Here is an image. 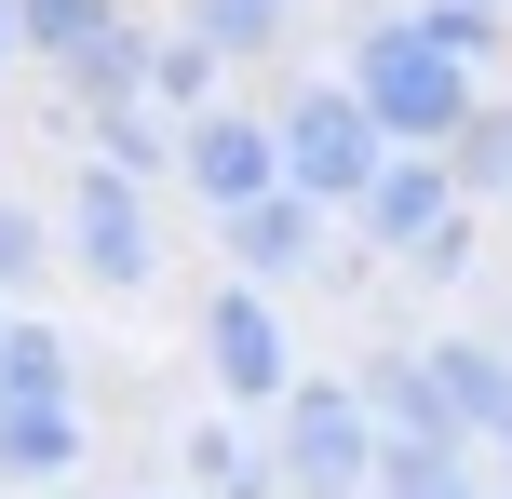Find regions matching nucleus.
<instances>
[{
	"label": "nucleus",
	"instance_id": "7ed1b4c3",
	"mask_svg": "<svg viewBox=\"0 0 512 499\" xmlns=\"http://www.w3.org/2000/svg\"><path fill=\"white\" fill-rule=\"evenodd\" d=\"M270 459H283V499H378V419H364V392L351 378H297Z\"/></svg>",
	"mask_w": 512,
	"mask_h": 499
},
{
	"label": "nucleus",
	"instance_id": "393cba45",
	"mask_svg": "<svg viewBox=\"0 0 512 499\" xmlns=\"http://www.w3.org/2000/svg\"><path fill=\"white\" fill-rule=\"evenodd\" d=\"M68 499H81V486H68Z\"/></svg>",
	"mask_w": 512,
	"mask_h": 499
},
{
	"label": "nucleus",
	"instance_id": "dca6fc26",
	"mask_svg": "<svg viewBox=\"0 0 512 499\" xmlns=\"http://www.w3.org/2000/svg\"><path fill=\"white\" fill-rule=\"evenodd\" d=\"M445 162H459V203H472V216H499V203H512V95H486V108H472Z\"/></svg>",
	"mask_w": 512,
	"mask_h": 499
},
{
	"label": "nucleus",
	"instance_id": "423d86ee",
	"mask_svg": "<svg viewBox=\"0 0 512 499\" xmlns=\"http://www.w3.org/2000/svg\"><path fill=\"white\" fill-rule=\"evenodd\" d=\"M351 230L378 243L391 270H418L445 230H472V203H459V162H445V149H391V162H378V189L351 203Z\"/></svg>",
	"mask_w": 512,
	"mask_h": 499
},
{
	"label": "nucleus",
	"instance_id": "b1692460",
	"mask_svg": "<svg viewBox=\"0 0 512 499\" xmlns=\"http://www.w3.org/2000/svg\"><path fill=\"white\" fill-rule=\"evenodd\" d=\"M499 14H512V0H499Z\"/></svg>",
	"mask_w": 512,
	"mask_h": 499
},
{
	"label": "nucleus",
	"instance_id": "9d476101",
	"mask_svg": "<svg viewBox=\"0 0 512 499\" xmlns=\"http://www.w3.org/2000/svg\"><path fill=\"white\" fill-rule=\"evenodd\" d=\"M81 459H95V419H81V392H54V405H0V486L68 499V486H81Z\"/></svg>",
	"mask_w": 512,
	"mask_h": 499
},
{
	"label": "nucleus",
	"instance_id": "aec40b11",
	"mask_svg": "<svg viewBox=\"0 0 512 499\" xmlns=\"http://www.w3.org/2000/svg\"><path fill=\"white\" fill-rule=\"evenodd\" d=\"M405 499H499V486H486V459H459V473H432V486H405Z\"/></svg>",
	"mask_w": 512,
	"mask_h": 499
},
{
	"label": "nucleus",
	"instance_id": "ddd939ff",
	"mask_svg": "<svg viewBox=\"0 0 512 499\" xmlns=\"http://www.w3.org/2000/svg\"><path fill=\"white\" fill-rule=\"evenodd\" d=\"M14 27H27V54L68 81L95 41H122V27H135V0H14Z\"/></svg>",
	"mask_w": 512,
	"mask_h": 499
},
{
	"label": "nucleus",
	"instance_id": "4be33fe9",
	"mask_svg": "<svg viewBox=\"0 0 512 499\" xmlns=\"http://www.w3.org/2000/svg\"><path fill=\"white\" fill-rule=\"evenodd\" d=\"M0 324H14V297H0Z\"/></svg>",
	"mask_w": 512,
	"mask_h": 499
},
{
	"label": "nucleus",
	"instance_id": "f03ea898",
	"mask_svg": "<svg viewBox=\"0 0 512 499\" xmlns=\"http://www.w3.org/2000/svg\"><path fill=\"white\" fill-rule=\"evenodd\" d=\"M351 392H364V419H378V499H405V486H432V473L472 459L459 405H445V378H432V338H378L351 365Z\"/></svg>",
	"mask_w": 512,
	"mask_h": 499
},
{
	"label": "nucleus",
	"instance_id": "0eeeda50",
	"mask_svg": "<svg viewBox=\"0 0 512 499\" xmlns=\"http://www.w3.org/2000/svg\"><path fill=\"white\" fill-rule=\"evenodd\" d=\"M176 189H189L203 216L270 203V189H283V122H270V108H203L189 149H176Z\"/></svg>",
	"mask_w": 512,
	"mask_h": 499
},
{
	"label": "nucleus",
	"instance_id": "f257e3e1",
	"mask_svg": "<svg viewBox=\"0 0 512 499\" xmlns=\"http://www.w3.org/2000/svg\"><path fill=\"white\" fill-rule=\"evenodd\" d=\"M337 81L364 95V122H378L391 149H459V122L486 108V81H472L459 54H432V41H418L405 14H378V27H364Z\"/></svg>",
	"mask_w": 512,
	"mask_h": 499
},
{
	"label": "nucleus",
	"instance_id": "412c9836",
	"mask_svg": "<svg viewBox=\"0 0 512 499\" xmlns=\"http://www.w3.org/2000/svg\"><path fill=\"white\" fill-rule=\"evenodd\" d=\"M14 54H27V27H14V0H0V68H14Z\"/></svg>",
	"mask_w": 512,
	"mask_h": 499
},
{
	"label": "nucleus",
	"instance_id": "6e6552de",
	"mask_svg": "<svg viewBox=\"0 0 512 499\" xmlns=\"http://www.w3.org/2000/svg\"><path fill=\"white\" fill-rule=\"evenodd\" d=\"M203 365H216V392L243 405H270L283 419V392H297V338H283V297H256V284H216V311H203Z\"/></svg>",
	"mask_w": 512,
	"mask_h": 499
},
{
	"label": "nucleus",
	"instance_id": "f8f14e48",
	"mask_svg": "<svg viewBox=\"0 0 512 499\" xmlns=\"http://www.w3.org/2000/svg\"><path fill=\"white\" fill-rule=\"evenodd\" d=\"M176 446H189V499H283V459H270V432H256L243 405L189 419Z\"/></svg>",
	"mask_w": 512,
	"mask_h": 499
},
{
	"label": "nucleus",
	"instance_id": "4468645a",
	"mask_svg": "<svg viewBox=\"0 0 512 499\" xmlns=\"http://www.w3.org/2000/svg\"><path fill=\"white\" fill-rule=\"evenodd\" d=\"M176 149H189V135L162 122V108H108V122H81V162H108V176H135V189L176 176Z\"/></svg>",
	"mask_w": 512,
	"mask_h": 499
},
{
	"label": "nucleus",
	"instance_id": "1a4fd4ad",
	"mask_svg": "<svg viewBox=\"0 0 512 499\" xmlns=\"http://www.w3.org/2000/svg\"><path fill=\"white\" fill-rule=\"evenodd\" d=\"M324 230H337V203H310V189H270V203L216 216V257H230V284L283 297V284H297L310 257H324Z\"/></svg>",
	"mask_w": 512,
	"mask_h": 499
},
{
	"label": "nucleus",
	"instance_id": "9b49d317",
	"mask_svg": "<svg viewBox=\"0 0 512 499\" xmlns=\"http://www.w3.org/2000/svg\"><path fill=\"white\" fill-rule=\"evenodd\" d=\"M432 378H445V405H459L472 459L512 446V338H472V324H445V338H432Z\"/></svg>",
	"mask_w": 512,
	"mask_h": 499
},
{
	"label": "nucleus",
	"instance_id": "f3484780",
	"mask_svg": "<svg viewBox=\"0 0 512 499\" xmlns=\"http://www.w3.org/2000/svg\"><path fill=\"white\" fill-rule=\"evenodd\" d=\"M176 27H203L230 68H256V54H283V27H297V0H176Z\"/></svg>",
	"mask_w": 512,
	"mask_h": 499
},
{
	"label": "nucleus",
	"instance_id": "2eb2a0df",
	"mask_svg": "<svg viewBox=\"0 0 512 499\" xmlns=\"http://www.w3.org/2000/svg\"><path fill=\"white\" fill-rule=\"evenodd\" d=\"M216 81H230V54H216L203 41V27H162V54H149V108H162V122H203V108H216Z\"/></svg>",
	"mask_w": 512,
	"mask_h": 499
},
{
	"label": "nucleus",
	"instance_id": "5701e85b",
	"mask_svg": "<svg viewBox=\"0 0 512 499\" xmlns=\"http://www.w3.org/2000/svg\"><path fill=\"white\" fill-rule=\"evenodd\" d=\"M162 499H189V486H162Z\"/></svg>",
	"mask_w": 512,
	"mask_h": 499
},
{
	"label": "nucleus",
	"instance_id": "6ab92c4d",
	"mask_svg": "<svg viewBox=\"0 0 512 499\" xmlns=\"http://www.w3.org/2000/svg\"><path fill=\"white\" fill-rule=\"evenodd\" d=\"M54 243H68V230H54V216L0 203V297H27V284H41V257H54Z\"/></svg>",
	"mask_w": 512,
	"mask_h": 499
},
{
	"label": "nucleus",
	"instance_id": "39448f33",
	"mask_svg": "<svg viewBox=\"0 0 512 499\" xmlns=\"http://www.w3.org/2000/svg\"><path fill=\"white\" fill-rule=\"evenodd\" d=\"M54 230H68V270H81V284H108V297H149V284H162L149 189L108 176V162H81V176H68V216H54Z\"/></svg>",
	"mask_w": 512,
	"mask_h": 499
},
{
	"label": "nucleus",
	"instance_id": "20e7f679",
	"mask_svg": "<svg viewBox=\"0 0 512 499\" xmlns=\"http://www.w3.org/2000/svg\"><path fill=\"white\" fill-rule=\"evenodd\" d=\"M270 122H283V189H310V203H337V216H351L364 189H378V162H391V135L364 122L351 81H297Z\"/></svg>",
	"mask_w": 512,
	"mask_h": 499
},
{
	"label": "nucleus",
	"instance_id": "a211bd4d",
	"mask_svg": "<svg viewBox=\"0 0 512 499\" xmlns=\"http://www.w3.org/2000/svg\"><path fill=\"white\" fill-rule=\"evenodd\" d=\"M405 27H418L432 54H459L472 81H486V68H499V41H512V14H499V0H418Z\"/></svg>",
	"mask_w": 512,
	"mask_h": 499
}]
</instances>
